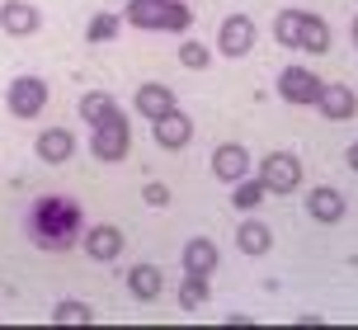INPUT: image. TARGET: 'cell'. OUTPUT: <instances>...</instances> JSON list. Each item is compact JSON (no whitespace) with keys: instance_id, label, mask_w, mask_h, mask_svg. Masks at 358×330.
<instances>
[{"instance_id":"1","label":"cell","mask_w":358,"mask_h":330,"mask_svg":"<svg viewBox=\"0 0 358 330\" xmlns=\"http://www.w3.org/2000/svg\"><path fill=\"white\" fill-rule=\"evenodd\" d=\"M24 236H29L34 250L66 255L85 236V208L71 194H38L29 203V213H24Z\"/></svg>"},{"instance_id":"2","label":"cell","mask_w":358,"mask_h":330,"mask_svg":"<svg viewBox=\"0 0 358 330\" xmlns=\"http://www.w3.org/2000/svg\"><path fill=\"white\" fill-rule=\"evenodd\" d=\"M123 19L132 29H151V34H189L194 10L179 0H127Z\"/></svg>"},{"instance_id":"3","label":"cell","mask_w":358,"mask_h":330,"mask_svg":"<svg viewBox=\"0 0 358 330\" xmlns=\"http://www.w3.org/2000/svg\"><path fill=\"white\" fill-rule=\"evenodd\" d=\"M127 151H132V123H127L123 109H113L99 123H90V156L94 161L118 165V161H127Z\"/></svg>"},{"instance_id":"4","label":"cell","mask_w":358,"mask_h":330,"mask_svg":"<svg viewBox=\"0 0 358 330\" xmlns=\"http://www.w3.org/2000/svg\"><path fill=\"white\" fill-rule=\"evenodd\" d=\"M255 175H259L264 189H268V194H278V199L302 189V161H297L292 151H268L264 161L255 165Z\"/></svg>"},{"instance_id":"5","label":"cell","mask_w":358,"mask_h":330,"mask_svg":"<svg viewBox=\"0 0 358 330\" xmlns=\"http://www.w3.org/2000/svg\"><path fill=\"white\" fill-rule=\"evenodd\" d=\"M48 80L43 76H15L10 80V90H5V109L15 113V118H38V113L48 109Z\"/></svg>"},{"instance_id":"6","label":"cell","mask_w":358,"mask_h":330,"mask_svg":"<svg viewBox=\"0 0 358 330\" xmlns=\"http://www.w3.org/2000/svg\"><path fill=\"white\" fill-rule=\"evenodd\" d=\"M255 34H259V29H255L250 15H227V19H222V29H217V52L241 62V57L255 52Z\"/></svg>"},{"instance_id":"7","label":"cell","mask_w":358,"mask_h":330,"mask_svg":"<svg viewBox=\"0 0 358 330\" xmlns=\"http://www.w3.org/2000/svg\"><path fill=\"white\" fill-rule=\"evenodd\" d=\"M151 137H156V147H161V151H184L189 142H194V118L175 104L170 113L151 118Z\"/></svg>"},{"instance_id":"8","label":"cell","mask_w":358,"mask_h":330,"mask_svg":"<svg viewBox=\"0 0 358 330\" xmlns=\"http://www.w3.org/2000/svg\"><path fill=\"white\" fill-rule=\"evenodd\" d=\"M80 245H85V255L94 264H113V259L123 255L127 236H123V227H113V222H94L85 236H80Z\"/></svg>"},{"instance_id":"9","label":"cell","mask_w":358,"mask_h":330,"mask_svg":"<svg viewBox=\"0 0 358 330\" xmlns=\"http://www.w3.org/2000/svg\"><path fill=\"white\" fill-rule=\"evenodd\" d=\"M316 94H321V80L316 71H306V66H283L278 71V99L283 104H316Z\"/></svg>"},{"instance_id":"10","label":"cell","mask_w":358,"mask_h":330,"mask_svg":"<svg viewBox=\"0 0 358 330\" xmlns=\"http://www.w3.org/2000/svg\"><path fill=\"white\" fill-rule=\"evenodd\" d=\"M213 175L222 184H236V180H245V175H255V156L245 151V142H222L213 151Z\"/></svg>"},{"instance_id":"11","label":"cell","mask_w":358,"mask_h":330,"mask_svg":"<svg viewBox=\"0 0 358 330\" xmlns=\"http://www.w3.org/2000/svg\"><path fill=\"white\" fill-rule=\"evenodd\" d=\"M316 109H321V118H330V123H344V118H354V113H358V94H354V85H335V80H321Z\"/></svg>"},{"instance_id":"12","label":"cell","mask_w":358,"mask_h":330,"mask_svg":"<svg viewBox=\"0 0 358 330\" xmlns=\"http://www.w3.org/2000/svg\"><path fill=\"white\" fill-rule=\"evenodd\" d=\"M179 264H184V274H217V264H222V250H217L213 236H189L184 241V250H179Z\"/></svg>"},{"instance_id":"13","label":"cell","mask_w":358,"mask_h":330,"mask_svg":"<svg viewBox=\"0 0 358 330\" xmlns=\"http://www.w3.org/2000/svg\"><path fill=\"white\" fill-rule=\"evenodd\" d=\"M344 194L340 189H330V184H316L311 194H306V217L321 222V227H335V222H344Z\"/></svg>"},{"instance_id":"14","label":"cell","mask_w":358,"mask_h":330,"mask_svg":"<svg viewBox=\"0 0 358 330\" xmlns=\"http://www.w3.org/2000/svg\"><path fill=\"white\" fill-rule=\"evenodd\" d=\"M34 151H38V161H43V165H66L76 156L71 128H43V132H38V142H34Z\"/></svg>"},{"instance_id":"15","label":"cell","mask_w":358,"mask_h":330,"mask_svg":"<svg viewBox=\"0 0 358 330\" xmlns=\"http://www.w3.org/2000/svg\"><path fill=\"white\" fill-rule=\"evenodd\" d=\"M38 24H43V15H38V5H29V0H5V5H0V29L10 38L38 34Z\"/></svg>"},{"instance_id":"16","label":"cell","mask_w":358,"mask_h":330,"mask_svg":"<svg viewBox=\"0 0 358 330\" xmlns=\"http://www.w3.org/2000/svg\"><path fill=\"white\" fill-rule=\"evenodd\" d=\"M132 109L151 123V118H161V113L175 109V90L161 85V80H146V85H137V94H132Z\"/></svg>"},{"instance_id":"17","label":"cell","mask_w":358,"mask_h":330,"mask_svg":"<svg viewBox=\"0 0 358 330\" xmlns=\"http://www.w3.org/2000/svg\"><path fill=\"white\" fill-rule=\"evenodd\" d=\"M236 250H241V255H250V259L268 255V250H273V231H268V222H259V217L245 213L241 231H236Z\"/></svg>"},{"instance_id":"18","label":"cell","mask_w":358,"mask_h":330,"mask_svg":"<svg viewBox=\"0 0 358 330\" xmlns=\"http://www.w3.org/2000/svg\"><path fill=\"white\" fill-rule=\"evenodd\" d=\"M123 278H127V293L137 297V302H156V297L165 293V274L156 264H132Z\"/></svg>"},{"instance_id":"19","label":"cell","mask_w":358,"mask_h":330,"mask_svg":"<svg viewBox=\"0 0 358 330\" xmlns=\"http://www.w3.org/2000/svg\"><path fill=\"white\" fill-rule=\"evenodd\" d=\"M268 199H273V194L264 189V180H259V175H245V180L231 184V208H236V213H259Z\"/></svg>"},{"instance_id":"20","label":"cell","mask_w":358,"mask_h":330,"mask_svg":"<svg viewBox=\"0 0 358 330\" xmlns=\"http://www.w3.org/2000/svg\"><path fill=\"white\" fill-rule=\"evenodd\" d=\"M297 52H330V24L321 15H302V38H297Z\"/></svg>"},{"instance_id":"21","label":"cell","mask_w":358,"mask_h":330,"mask_svg":"<svg viewBox=\"0 0 358 330\" xmlns=\"http://www.w3.org/2000/svg\"><path fill=\"white\" fill-rule=\"evenodd\" d=\"M208 297H213V283H208V274H184V278H179V307H184V312L208 307Z\"/></svg>"},{"instance_id":"22","label":"cell","mask_w":358,"mask_h":330,"mask_svg":"<svg viewBox=\"0 0 358 330\" xmlns=\"http://www.w3.org/2000/svg\"><path fill=\"white\" fill-rule=\"evenodd\" d=\"M302 15H306V10H278V19H273V43H278V48L297 52V38H302Z\"/></svg>"},{"instance_id":"23","label":"cell","mask_w":358,"mask_h":330,"mask_svg":"<svg viewBox=\"0 0 358 330\" xmlns=\"http://www.w3.org/2000/svg\"><path fill=\"white\" fill-rule=\"evenodd\" d=\"M52 326H94V307L80 297H66L52 307Z\"/></svg>"},{"instance_id":"24","label":"cell","mask_w":358,"mask_h":330,"mask_svg":"<svg viewBox=\"0 0 358 330\" xmlns=\"http://www.w3.org/2000/svg\"><path fill=\"white\" fill-rule=\"evenodd\" d=\"M179 66H184V71H208V66H213V48H203L194 38L179 43Z\"/></svg>"},{"instance_id":"25","label":"cell","mask_w":358,"mask_h":330,"mask_svg":"<svg viewBox=\"0 0 358 330\" xmlns=\"http://www.w3.org/2000/svg\"><path fill=\"white\" fill-rule=\"evenodd\" d=\"M113 109H118V104H113L104 90L80 94V118H85V123H99V118H104V113H113Z\"/></svg>"},{"instance_id":"26","label":"cell","mask_w":358,"mask_h":330,"mask_svg":"<svg viewBox=\"0 0 358 330\" xmlns=\"http://www.w3.org/2000/svg\"><path fill=\"white\" fill-rule=\"evenodd\" d=\"M118 29H123V15H94V19H90V29H85V38H90V43H113Z\"/></svg>"},{"instance_id":"27","label":"cell","mask_w":358,"mask_h":330,"mask_svg":"<svg viewBox=\"0 0 358 330\" xmlns=\"http://www.w3.org/2000/svg\"><path fill=\"white\" fill-rule=\"evenodd\" d=\"M142 199L151 203V208H165V203H170V189H165V184H156V180H151V184H146V189H142Z\"/></svg>"},{"instance_id":"28","label":"cell","mask_w":358,"mask_h":330,"mask_svg":"<svg viewBox=\"0 0 358 330\" xmlns=\"http://www.w3.org/2000/svg\"><path fill=\"white\" fill-rule=\"evenodd\" d=\"M344 161H349V170H354V175H358V142H354V147H349V151H344Z\"/></svg>"},{"instance_id":"29","label":"cell","mask_w":358,"mask_h":330,"mask_svg":"<svg viewBox=\"0 0 358 330\" xmlns=\"http://www.w3.org/2000/svg\"><path fill=\"white\" fill-rule=\"evenodd\" d=\"M349 38H354V48H358V19H354V24H349Z\"/></svg>"}]
</instances>
